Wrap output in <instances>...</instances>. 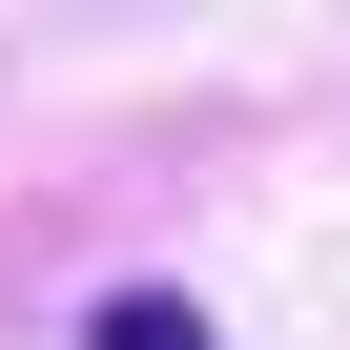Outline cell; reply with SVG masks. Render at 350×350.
Instances as JSON below:
<instances>
[{"label": "cell", "instance_id": "obj_1", "mask_svg": "<svg viewBox=\"0 0 350 350\" xmlns=\"http://www.w3.org/2000/svg\"><path fill=\"white\" fill-rule=\"evenodd\" d=\"M83 350H206V309H186V288H103V309H83Z\"/></svg>", "mask_w": 350, "mask_h": 350}]
</instances>
